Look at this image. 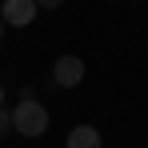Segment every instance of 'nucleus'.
<instances>
[{
    "instance_id": "obj_6",
    "label": "nucleus",
    "mask_w": 148,
    "mask_h": 148,
    "mask_svg": "<svg viewBox=\"0 0 148 148\" xmlns=\"http://www.w3.org/2000/svg\"><path fill=\"white\" fill-rule=\"evenodd\" d=\"M60 4H64V0H36V8H48V12H56Z\"/></svg>"
},
{
    "instance_id": "obj_3",
    "label": "nucleus",
    "mask_w": 148,
    "mask_h": 148,
    "mask_svg": "<svg viewBox=\"0 0 148 148\" xmlns=\"http://www.w3.org/2000/svg\"><path fill=\"white\" fill-rule=\"evenodd\" d=\"M80 80H84V60L80 56H60L52 64V84L56 88H76Z\"/></svg>"
},
{
    "instance_id": "obj_5",
    "label": "nucleus",
    "mask_w": 148,
    "mask_h": 148,
    "mask_svg": "<svg viewBox=\"0 0 148 148\" xmlns=\"http://www.w3.org/2000/svg\"><path fill=\"white\" fill-rule=\"evenodd\" d=\"M8 132H12V112L0 104V136H8Z\"/></svg>"
},
{
    "instance_id": "obj_2",
    "label": "nucleus",
    "mask_w": 148,
    "mask_h": 148,
    "mask_svg": "<svg viewBox=\"0 0 148 148\" xmlns=\"http://www.w3.org/2000/svg\"><path fill=\"white\" fill-rule=\"evenodd\" d=\"M36 0H4L0 4V20L4 24H12V28H28L32 20H36Z\"/></svg>"
},
{
    "instance_id": "obj_7",
    "label": "nucleus",
    "mask_w": 148,
    "mask_h": 148,
    "mask_svg": "<svg viewBox=\"0 0 148 148\" xmlns=\"http://www.w3.org/2000/svg\"><path fill=\"white\" fill-rule=\"evenodd\" d=\"M0 104H4V88H0Z\"/></svg>"
},
{
    "instance_id": "obj_8",
    "label": "nucleus",
    "mask_w": 148,
    "mask_h": 148,
    "mask_svg": "<svg viewBox=\"0 0 148 148\" xmlns=\"http://www.w3.org/2000/svg\"><path fill=\"white\" fill-rule=\"evenodd\" d=\"M0 36H4V20H0Z\"/></svg>"
},
{
    "instance_id": "obj_1",
    "label": "nucleus",
    "mask_w": 148,
    "mask_h": 148,
    "mask_svg": "<svg viewBox=\"0 0 148 148\" xmlns=\"http://www.w3.org/2000/svg\"><path fill=\"white\" fill-rule=\"evenodd\" d=\"M24 100H16V108H12V132H20V136H44L48 132V108L40 104V100L32 96V88L20 92Z\"/></svg>"
},
{
    "instance_id": "obj_4",
    "label": "nucleus",
    "mask_w": 148,
    "mask_h": 148,
    "mask_svg": "<svg viewBox=\"0 0 148 148\" xmlns=\"http://www.w3.org/2000/svg\"><path fill=\"white\" fill-rule=\"evenodd\" d=\"M64 148H104V144H100V132L92 124H76L72 132H68V144Z\"/></svg>"
}]
</instances>
